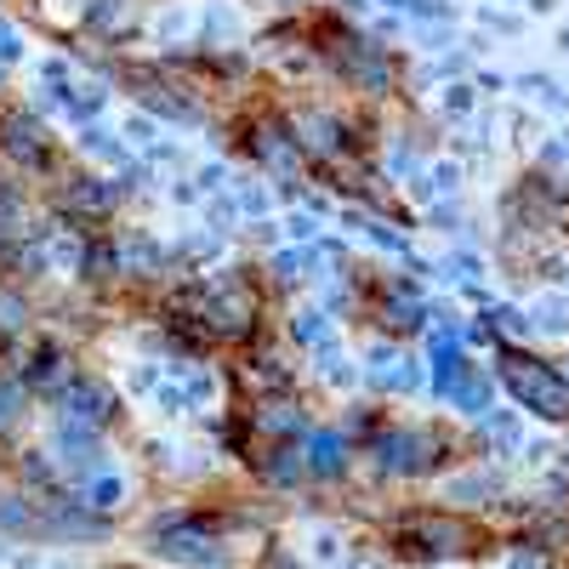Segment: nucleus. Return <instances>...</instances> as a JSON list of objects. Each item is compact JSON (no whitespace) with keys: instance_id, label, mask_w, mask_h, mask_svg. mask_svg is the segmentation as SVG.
<instances>
[{"instance_id":"1","label":"nucleus","mask_w":569,"mask_h":569,"mask_svg":"<svg viewBox=\"0 0 569 569\" xmlns=\"http://www.w3.org/2000/svg\"><path fill=\"white\" fill-rule=\"evenodd\" d=\"M393 536L405 541V552H421V558H450V552H467V541H472L461 518H445V512H416Z\"/></svg>"},{"instance_id":"2","label":"nucleus","mask_w":569,"mask_h":569,"mask_svg":"<svg viewBox=\"0 0 569 569\" xmlns=\"http://www.w3.org/2000/svg\"><path fill=\"white\" fill-rule=\"evenodd\" d=\"M0 154H12L18 166H46V160H52V142H46V131L29 120V114H7V120H0Z\"/></svg>"},{"instance_id":"3","label":"nucleus","mask_w":569,"mask_h":569,"mask_svg":"<svg viewBox=\"0 0 569 569\" xmlns=\"http://www.w3.org/2000/svg\"><path fill=\"white\" fill-rule=\"evenodd\" d=\"M23 421V393L12 388V382H0V433H7V427H18Z\"/></svg>"}]
</instances>
